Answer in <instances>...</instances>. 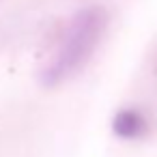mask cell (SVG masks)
Masks as SVG:
<instances>
[{"mask_svg": "<svg viewBox=\"0 0 157 157\" xmlns=\"http://www.w3.org/2000/svg\"><path fill=\"white\" fill-rule=\"evenodd\" d=\"M108 24L110 15L103 7L80 9L67 22L56 52L39 73V82L45 88H54L78 75L97 52Z\"/></svg>", "mask_w": 157, "mask_h": 157, "instance_id": "6da1fadb", "label": "cell"}, {"mask_svg": "<svg viewBox=\"0 0 157 157\" xmlns=\"http://www.w3.org/2000/svg\"><path fill=\"white\" fill-rule=\"evenodd\" d=\"M112 131L121 140H138L148 131L146 116L136 108H123L112 118Z\"/></svg>", "mask_w": 157, "mask_h": 157, "instance_id": "7a4b0ae2", "label": "cell"}]
</instances>
